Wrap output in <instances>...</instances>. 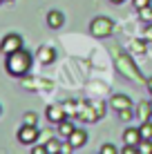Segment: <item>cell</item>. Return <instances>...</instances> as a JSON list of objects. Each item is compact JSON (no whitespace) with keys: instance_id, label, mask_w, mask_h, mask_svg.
Listing matches in <instances>:
<instances>
[{"instance_id":"6da1fadb","label":"cell","mask_w":152,"mask_h":154,"mask_svg":"<svg viewBox=\"0 0 152 154\" xmlns=\"http://www.w3.org/2000/svg\"><path fill=\"white\" fill-rule=\"evenodd\" d=\"M5 69L16 78H23L25 74H29V69H31V54L27 49H18V51H14V54H9L7 60H5Z\"/></svg>"},{"instance_id":"7a4b0ae2","label":"cell","mask_w":152,"mask_h":154,"mask_svg":"<svg viewBox=\"0 0 152 154\" xmlns=\"http://www.w3.org/2000/svg\"><path fill=\"white\" fill-rule=\"evenodd\" d=\"M116 67L125 74V78H130V81H134V83H143L145 81L143 74H139L137 65L132 63V58H130L128 54H121V51L116 54Z\"/></svg>"},{"instance_id":"3957f363","label":"cell","mask_w":152,"mask_h":154,"mask_svg":"<svg viewBox=\"0 0 152 154\" xmlns=\"http://www.w3.org/2000/svg\"><path fill=\"white\" fill-rule=\"evenodd\" d=\"M112 29H114V23L107 18V16H98V18H94L92 25H90L92 36H96V38H107V36L112 34Z\"/></svg>"},{"instance_id":"277c9868","label":"cell","mask_w":152,"mask_h":154,"mask_svg":"<svg viewBox=\"0 0 152 154\" xmlns=\"http://www.w3.org/2000/svg\"><path fill=\"white\" fill-rule=\"evenodd\" d=\"M23 49V38H20L18 34H7L2 40H0V51H2L5 56L14 54V51Z\"/></svg>"},{"instance_id":"5b68a950","label":"cell","mask_w":152,"mask_h":154,"mask_svg":"<svg viewBox=\"0 0 152 154\" xmlns=\"http://www.w3.org/2000/svg\"><path fill=\"white\" fill-rule=\"evenodd\" d=\"M38 136H40V132H38V127H36V125L23 123V127L18 130V141L25 143V145H31V143H36V139H38Z\"/></svg>"},{"instance_id":"8992f818","label":"cell","mask_w":152,"mask_h":154,"mask_svg":"<svg viewBox=\"0 0 152 154\" xmlns=\"http://www.w3.org/2000/svg\"><path fill=\"white\" fill-rule=\"evenodd\" d=\"M45 116H47V121H49V123H56V125H58L60 121L67 116V112H65V107H63V105H49V107H47V112H45Z\"/></svg>"},{"instance_id":"52a82bcc","label":"cell","mask_w":152,"mask_h":154,"mask_svg":"<svg viewBox=\"0 0 152 154\" xmlns=\"http://www.w3.org/2000/svg\"><path fill=\"white\" fill-rule=\"evenodd\" d=\"M67 143H70L74 150H76V147H83V145L87 143V132L83 130V127H76V130L67 136Z\"/></svg>"},{"instance_id":"ba28073f","label":"cell","mask_w":152,"mask_h":154,"mask_svg":"<svg viewBox=\"0 0 152 154\" xmlns=\"http://www.w3.org/2000/svg\"><path fill=\"white\" fill-rule=\"evenodd\" d=\"M112 107L114 109H130L132 107V100L125 94H116V96H112Z\"/></svg>"},{"instance_id":"9c48e42d","label":"cell","mask_w":152,"mask_h":154,"mask_svg":"<svg viewBox=\"0 0 152 154\" xmlns=\"http://www.w3.org/2000/svg\"><path fill=\"white\" fill-rule=\"evenodd\" d=\"M150 116H152V107H150V103H145V100H141V103L137 105V119L143 123V121H150Z\"/></svg>"},{"instance_id":"30bf717a","label":"cell","mask_w":152,"mask_h":154,"mask_svg":"<svg viewBox=\"0 0 152 154\" xmlns=\"http://www.w3.org/2000/svg\"><path fill=\"white\" fill-rule=\"evenodd\" d=\"M63 23H65V18H63L60 11H49L47 14V25H49L51 29H60Z\"/></svg>"},{"instance_id":"8fae6325","label":"cell","mask_w":152,"mask_h":154,"mask_svg":"<svg viewBox=\"0 0 152 154\" xmlns=\"http://www.w3.org/2000/svg\"><path fill=\"white\" fill-rule=\"evenodd\" d=\"M36 56H38V60L43 63V65H49V63L56 58V51L51 49V47H40V49H38V54H36Z\"/></svg>"},{"instance_id":"7c38bea8","label":"cell","mask_w":152,"mask_h":154,"mask_svg":"<svg viewBox=\"0 0 152 154\" xmlns=\"http://www.w3.org/2000/svg\"><path fill=\"white\" fill-rule=\"evenodd\" d=\"M123 141H125V143H130V145H139V141H141V132H139V127H130V130H125Z\"/></svg>"},{"instance_id":"4fadbf2b","label":"cell","mask_w":152,"mask_h":154,"mask_svg":"<svg viewBox=\"0 0 152 154\" xmlns=\"http://www.w3.org/2000/svg\"><path fill=\"white\" fill-rule=\"evenodd\" d=\"M74 130H76L74 123H72V121H67V119H63L60 123H58V134H60V136H65V139H67V136H70Z\"/></svg>"},{"instance_id":"5bb4252c","label":"cell","mask_w":152,"mask_h":154,"mask_svg":"<svg viewBox=\"0 0 152 154\" xmlns=\"http://www.w3.org/2000/svg\"><path fill=\"white\" fill-rule=\"evenodd\" d=\"M45 147H47V154H60V147L63 145L56 139H49V141L45 143Z\"/></svg>"},{"instance_id":"9a60e30c","label":"cell","mask_w":152,"mask_h":154,"mask_svg":"<svg viewBox=\"0 0 152 154\" xmlns=\"http://www.w3.org/2000/svg\"><path fill=\"white\" fill-rule=\"evenodd\" d=\"M139 132H141V139H152V123L150 121H143L139 127Z\"/></svg>"},{"instance_id":"2e32d148","label":"cell","mask_w":152,"mask_h":154,"mask_svg":"<svg viewBox=\"0 0 152 154\" xmlns=\"http://www.w3.org/2000/svg\"><path fill=\"white\" fill-rule=\"evenodd\" d=\"M139 154H152V139H141L139 141Z\"/></svg>"},{"instance_id":"e0dca14e","label":"cell","mask_w":152,"mask_h":154,"mask_svg":"<svg viewBox=\"0 0 152 154\" xmlns=\"http://www.w3.org/2000/svg\"><path fill=\"white\" fill-rule=\"evenodd\" d=\"M139 14H141V18H143L145 23H152V9H150V5H148V7H143V9H139Z\"/></svg>"},{"instance_id":"ac0fdd59","label":"cell","mask_w":152,"mask_h":154,"mask_svg":"<svg viewBox=\"0 0 152 154\" xmlns=\"http://www.w3.org/2000/svg\"><path fill=\"white\" fill-rule=\"evenodd\" d=\"M23 123H27V125H36V123H38V116H36L34 112H27V114H25V119H23Z\"/></svg>"},{"instance_id":"d6986e66","label":"cell","mask_w":152,"mask_h":154,"mask_svg":"<svg viewBox=\"0 0 152 154\" xmlns=\"http://www.w3.org/2000/svg\"><path fill=\"white\" fill-rule=\"evenodd\" d=\"M132 49L139 54H145V42L143 40H132Z\"/></svg>"},{"instance_id":"ffe728a7","label":"cell","mask_w":152,"mask_h":154,"mask_svg":"<svg viewBox=\"0 0 152 154\" xmlns=\"http://www.w3.org/2000/svg\"><path fill=\"white\" fill-rule=\"evenodd\" d=\"M123 154H139V145H130V143H125Z\"/></svg>"},{"instance_id":"44dd1931","label":"cell","mask_w":152,"mask_h":154,"mask_svg":"<svg viewBox=\"0 0 152 154\" xmlns=\"http://www.w3.org/2000/svg\"><path fill=\"white\" fill-rule=\"evenodd\" d=\"M101 154H116V147L110 145V143H105V145L101 147Z\"/></svg>"},{"instance_id":"7402d4cb","label":"cell","mask_w":152,"mask_h":154,"mask_svg":"<svg viewBox=\"0 0 152 154\" xmlns=\"http://www.w3.org/2000/svg\"><path fill=\"white\" fill-rule=\"evenodd\" d=\"M119 119H121V121H130V119H132V112H128V109H119Z\"/></svg>"},{"instance_id":"603a6c76","label":"cell","mask_w":152,"mask_h":154,"mask_svg":"<svg viewBox=\"0 0 152 154\" xmlns=\"http://www.w3.org/2000/svg\"><path fill=\"white\" fill-rule=\"evenodd\" d=\"M31 154H47V147L45 145H34L31 147Z\"/></svg>"},{"instance_id":"cb8c5ba5","label":"cell","mask_w":152,"mask_h":154,"mask_svg":"<svg viewBox=\"0 0 152 154\" xmlns=\"http://www.w3.org/2000/svg\"><path fill=\"white\" fill-rule=\"evenodd\" d=\"M150 5V0H134V7L137 9H143V7H148Z\"/></svg>"},{"instance_id":"d4e9b609","label":"cell","mask_w":152,"mask_h":154,"mask_svg":"<svg viewBox=\"0 0 152 154\" xmlns=\"http://www.w3.org/2000/svg\"><path fill=\"white\" fill-rule=\"evenodd\" d=\"M143 38H145V40H152V25H150V27L143 31Z\"/></svg>"},{"instance_id":"484cf974","label":"cell","mask_w":152,"mask_h":154,"mask_svg":"<svg viewBox=\"0 0 152 154\" xmlns=\"http://www.w3.org/2000/svg\"><path fill=\"white\" fill-rule=\"evenodd\" d=\"M148 87H150V92H152V78H148Z\"/></svg>"},{"instance_id":"4316f807","label":"cell","mask_w":152,"mask_h":154,"mask_svg":"<svg viewBox=\"0 0 152 154\" xmlns=\"http://www.w3.org/2000/svg\"><path fill=\"white\" fill-rule=\"evenodd\" d=\"M110 2H114V5H119V2H125V0H110Z\"/></svg>"},{"instance_id":"83f0119b","label":"cell","mask_w":152,"mask_h":154,"mask_svg":"<svg viewBox=\"0 0 152 154\" xmlns=\"http://www.w3.org/2000/svg\"><path fill=\"white\" fill-rule=\"evenodd\" d=\"M5 2H11V0H5Z\"/></svg>"},{"instance_id":"f1b7e54d","label":"cell","mask_w":152,"mask_h":154,"mask_svg":"<svg viewBox=\"0 0 152 154\" xmlns=\"http://www.w3.org/2000/svg\"><path fill=\"white\" fill-rule=\"evenodd\" d=\"M2 2H5V0H0V5H2Z\"/></svg>"},{"instance_id":"f546056e","label":"cell","mask_w":152,"mask_h":154,"mask_svg":"<svg viewBox=\"0 0 152 154\" xmlns=\"http://www.w3.org/2000/svg\"><path fill=\"white\" fill-rule=\"evenodd\" d=\"M0 114H2V107H0Z\"/></svg>"},{"instance_id":"4dcf8cb0","label":"cell","mask_w":152,"mask_h":154,"mask_svg":"<svg viewBox=\"0 0 152 154\" xmlns=\"http://www.w3.org/2000/svg\"><path fill=\"white\" fill-rule=\"evenodd\" d=\"M150 107H152V100H150Z\"/></svg>"}]
</instances>
